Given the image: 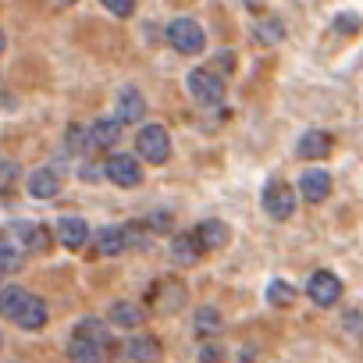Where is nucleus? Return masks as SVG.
Masks as SVG:
<instances>
[{"label": "nucleus", "mask_w": 363, "mask_h": 363, "mask_svg": "<svg viewBox=\"0 0 363 363\" xmlns=\"http://www.w3.org/2000/svg\"><path fill=\"white\" fill-rule=\"evenodd\" d=\"M167 43H171L178 54H200L203 43H207V36H203V29H200L193 18H174V22L167 26Z\"/></svg>", "instance_id": "obj_1"}, {"label": "nucleus", "mask_w": 363, "mask_h": 363, "mask_svg": "<svg viewBox=\"0 0 363 363\" xmlns=\"http://www.w3.org/2000/svg\"><path fill=\"white\" fill-rule=\"evenodd\" d=\"M200 363H225V349L214 345V342L203 345V349H200Z\"/></svg>", "instance_id": "obj_27"}, {"label": "nucleus", "mask_w": 363, "mask_h": 363, "mask_svg": "<svg viewBox=\"0 0 363 363\" xmlns=\"http://www.w3.org/2000/svg\"><path fill=\"white\" fill-rule=\"evenodd\" d=\"M75 338L93 342V345H104V342H107V328H104L96 317H86V320H79V324H75Z\"/></svg>", "instance_id": "obj_21"}, {"label": "nucleus", "mask_w": 363, "mask_h": 363, "mask_svg": "<svg viewBox=\"0 0 363 363\" xmlns=\"http://www.w3.org/2000/svg\"><path fill=\"white\" fill-rule=\"evenodd\" d=\"M139 320H143L139 303H114V306H111V324H118V328H135Z\"/></svg>", "instance_id": "obj_19"}, {"label": "nucleus", "mask_w": 363, "mask_h": 363, "mask_svg": "<svg viewBox=\"0 0 363 363\" xmlns=\"http://www.w3.org/2000/svg\"><path fill=\"white\" fill-rule=\"evenodd\" d=\"M0 289H4V271H0Z\"/></svg>", "instance_id": "obj_32"}, {"label": "nucleus", "mask_w": 363, "mask_h": 363, "mask_svg": "<svg viewBox=\"0 0 363 363\" xmlns=\"http://www.w3.org/2000/svg\"><path fill=\"white\" fill-rule=\"evenodd\" d=\"M143 114H146V100L135 89H121L118 93V114H114V121L125 125V121H139Z\"/></svg>", "instance_id": "obj_10"}, {"label": "nucleus", "mask_w": 363, "mask_h": 363, "mask_svg": "<svg viewBox=\"0 0 363 363\" xmlns=\"http://www.w3.org/2000/svg\"><path fill=\"white\" fill-rule=\"evenodd\" d=\"M104 171H107V178L114 182V186H121V189H132V186H139V182H143L139 160H135V157H125V153L111 157V160L104 164Z\"/></svg>", "instance_id": "obj_5"}, {"label": "nucleus", "mask_w": 363, "mask_h": 363, "mask_svg": "<svg viewBox=\"0 0 363 363\" xmlns=\"http://www.w3.org/2000/svg\"><path fill=\"white\" fill-rule=\"evenodd\" d=\"M104 8H107L111 15H118V18H128L135 4H132V0H107V4H104Z\"/></svg>", "instance_id": "obj_28"}, {"label": "nucleus", "mask_w": 363, "mask_h": 363, "mask_svg": "<svg viewBox=\"0 0 363 363\" xmlns=\"http://www.w3.org/2000/svg\"><path fill=\"white\" fill-rule=\"evenodd\" d=\"M189 93H193L196 104L218 107V104L225 100V82H221L218 75H211V72H193V75H189Z\"/></svg>", "instance_id": "obj_4"}, {"label": "nucleus", "mask_w": 363, "mask_h": 363, "mask_svg": "<svg viewBox=\"0 0 363 363\" xmlns=\"http://www.w3.org/2000/svg\"><path fill=\"white\" fill-rule=\"evenodd\" d=\"M18 232H22V242H26V250H47V228L43 225H18Z\"/></svg>", "instance_id": "obj_25"}, {"label": "nucleus", "mask_w": 363, "mask_h": 363, "mask_svg": "<svg viewBox=\"0 0 363 363\" xmlns=\"http://www.w3.org/2000/svg\"><path fill=\"white\" fill-rule=\"evenodd\" d=\"M57 239L68 246V250H82L89 242V225L82 218H61L57 221Z\"/></svg>", "instance_id": "obj_9"}, {"label": "nucleus", "mask_w": 363, "mask_h": 363, "mask_svg": "<svg viewBox=\"0 0 363 363\" xmlns=\"http://www.w3.org/2000/svg\"><path fill=\"white\" fill-rule=\"evenodd\" d=\"M89 139H93L96 146L111 150V146L121 139V125H118L114 118H100V121H93V128H89Z\"/></svg>", "instance_id": "obj_17"}, {"label": "nucleus", "mask_w": 363, "mask_h": 363, "mask_svg": "<svg viewBox=\"0 0 363 363\" xmlns=\"http://www.w3.org/2000/svg\"><path fill=\"white\" fill-rule=\"evenodd\" d=\"M264 211L274 221H289L292 211H296V193L285 186V182H271V186L264 189Z\"/></svg>", "instance_id": "obj_3"}, {"label": "nucleus", "mask_w": 363, "mask_h": 363, "mask_svg": "<svg viewBox=\"0 0 363 363\" xmlns=\"http://www.w3.org/2000/svg\"><path fill=\"white\" fill-rule=\"evenodd\" d=\"M26 303H29V292L26 289H18V285H4V289H0V313H4V317L15 320Z\"/></svg>", "instance_id": "obj_16"}, {"label": "nucleus", "mask_w": 363, "mask_h": 363, "mask_svg": "<svg viewBox=\"0 0 363 363\" xmlns=\"http://www.w3.org/2000/svg\"><path fill=\"white\" fill-rule=\"evenodd\" d=\"M267 303H271V306H292V303H296L292 285H289V281H271V285H267Z\"/></svg>", "instance_id": "obj_26"}, {"label": "nucleus", "mask_w": 363, "mask_h": 363, "mask_svg": "<svg viewBox=\"0 0 363 363\" xmlns=\"http://www.w3.org/2000/svg\"><path fill=\"white\" fill-rule=\"evenodd\" d=\"M150 225H153V228H167V225H171V214H164V211H157V214L150 218Z\"/></svg>", "instance_id": "obj_30"}, {"label": "nucleus", "mask_w": 363, "mask_h": 363, "mask_svg": "<svg viewBox=\"0 0 363 363\" xmlns=\"http://www.w3.org/2000/svg\"><path fill=\"white\" fill-rule=\"evenodd\" d=\"M135 146H139V157L150 160V164H164L167 153H171V139H167V132H164L160 125H146V128L139 132Z\"/></svg>", "instance_id": "obj_2"}, {"label": "nucleus", "mask_w": 363, "mask_h": 363, "mask_svg": "<svg viewBox=\"0 0 363 363\" xmlns=\"http://www.w3.org/2000/svg\"><path fill=\"white\" fill-rule=\"evenodd\" d=\"M306 292H310V299H313L317 306H335L338 296H342V281H338L331 271H317V274H310Z\"/></svg>", "instance_id": "obj_6"}, {"label": "nucleus", "mask_w": 363, "mask_h": 363, "mask_svg": "<svg viewBox=\"0 0 363 363\" xmlns=\"http://www.w3.org/2000/svg\"><path fill=\"white\" fill-rule=\"evenodd\" d=\"M150 303L160 313H174V310H182V303H186V289H182V281H174V278L157 281L153 292H150Z\"/></svg>", "instance_id": "obj_7"}, {"label": "nucleus", "mask_w": 363, "mask_h": 363, "mask_svg": "<svg viewBox=\"0 0 363 363\" xmlns=\"http://www.w3.org/2000/svg\"><path fill=\"white\" fill-rule=\"evenodd\" d=\"M57 189H61L57 171L40 167V171H33V174H29V193H33L36 200H50V196H57Z\"/></svg>", "instance_id": "obj_11"}, {"label": "nucleus", "mask_w": 363, "mask_h": 363, "mask_svg": "<svg viewBox=\"0 0 363 363\" xmlns=\"http://www.w3.org/2000/svg\"><path fill=\"white\" fill-rule=\"evenodd\" d=\"M128 359L132 363H157L160 359V342L153 335H139L128 342Z\"/></svg>", "instance_id": "obj_15"}, {"label": "nucleus", "mask_w": 363, "mask_h": 363, "mask_svg": "<svg viewBox=\"0 0 363 363\" xmlns=\"http://www.w3.org/2000/svg\"><path fill=\"white\" fill-rule=\"evenodd\" d=\"M328 150H331V135L328 132H306L303 139H299V146H296V153L299 157H306V160H320V157H328Z\"/></svg>", "instance_id": "obj_13"}, {"label": "nucleus", "mask_w": 363, "mask_h": 363, "mask_svg": "<svg viewBox=\"0 0 363 363\" xmlns=\"http://www.w3.org/2000/svg\"><path fill=\"white\" fill-rule=\"evenodd\" d=\"M15 324H18L22 331H40V328L47 324V306H43V299L29 296V303L22 306V313L15 317Z\"/></svg>", "instance_id": "obj_14"}, {"label": "nucleus", "mask_w": 363, "mask_h": 363, "mask_svg": "<svg viewBox=\"0 0 363 363\" xmlns=\"http://www.w3.org/2000/svg\"><path fill=\"white\" fill-rule=\"evenodd\" d=\"M0 50H4V36H0Z\"/></svg>", "instance_id": "obj_33"}, {"label": "nucleus", "mask_w": 363, "mask_h": 363, "mask_svg": "<svg viewBox=\"0 0 363 363\" xmlns=\"http://www.w3.org/2000/svg\"><path fill=\"white\" fill-rule=\"evenodd\" d=\"M299 193H303V200H310V203H324L328 193H331V174L320 171V167L303 171V174H299Z\"/></svg>", "instance_id": "obj_8"}, {"label": "nucleus", "mask_w": 363, "mask_h": 363, "mask_svg": "<svg viewBox=\"0 0 363 363\" xmlns=\"http://www.w3.org/2000/svg\"><path fill=\"white\" fill-rule=\"evenodd\" d=\"M232 61H235V54H225V50L218 54V65H221L225 72H232Z\"/></svg>", "instance_id": "obj_31"}, {"label": "nucleus", "mask_w": 363, "mask_h": 363, "mask_svg": "<svg viewBox=\"0 0 363 363\" xmlns=\"http://www.w3.org/2000/svg\"><path fill=\"white\" fill-rule=\"evenodd\" d=\"M68 356H72V363H100V359H104L100 345H93V342H82V338H72V345H68Z\"/></svg>", "instance_id": "obj_22"}, {"label": "nucleus", "mask_w": 363, "mask_h": 363, "mask_svg": "<svg viewBox=\"0 0 363 363\" xmlns=\"http://www.w3.org/2000/svg\"><path fill=\"white\" fill-rule=\"evenodd\" d=\"M193 239H196L200 250H221L228 242V228L221 221H203V225H196Z\"/></svg>", "instance_id": "obj_12"}, {"label": "nucleus", "mask_w": 363, "mask_h": 363, "mask_svg": "<svg viewBox=\"0 0 363 363\" xmlns=\"http://www.w3.org/2000/svg\"><path fill=\"white\" fill-rule=\"evenodd\" d=\"M22 267V250L11 242L8 232H0V271H15Z\"/></svg>", "instance_id": "obj_23"}, {"label": "nucleus", "mask_w": 363, "mask_h": 363, "mask_svg": "<svg viewBox=\"0 0 363 363\" xmlns=\"http://www.w3.org/2000/svg\"><path fill=\"white\" fill-rule=\"evenodd\" d=\"M193 328H196V335H218L221 331V313L214 306H203V310H196Z\"/></svg>", "instance_id": "obj_24"}, {"label": "nucleus", "mask_w": 363, "mask_h": 363, "mask_svg": "<svg viewBox=\"0 0 363 363\" xmlns=\"http://www.w3.org/2000/svg\"><path fill=\"white\" fill-rule=\"evenodd\" d=\"M171 253H174L178 264H196V257H200L203 250L196 246V239H193V232H189V235H178V239L171 242Z\"/></svg>", "instance_id": "obj_20"}, {"label": "nucleus", "mask_w": 363, "mask_h": 363, "mask_svg": "<svg viewBox=\"0 0 363 363\" xmlns=\"http://www.w3.org/2000/svg\"><path fill=\"white\" fill-rule=\"evenodd\" d=\"M128 242H125V228H100L96 232V250L107 257V253H121Z\"/></svg>", "instance_id": "obj_18"}, {"label": "nucleus", "mask_w": 363, "mask_h": 363, "mask_svg": "<svg viewBox=\"0 0 363 363\" xmlns=\"http://www.w3.org/2000/svg\"><path fill=\"white\" fill-rule=\"evenodd\" d=\"M260 40H264V43H274V40H281V26H278V22L264 26V29H260Z\"/></svg>", "instance_id": "obj_29"}]
</instances>
